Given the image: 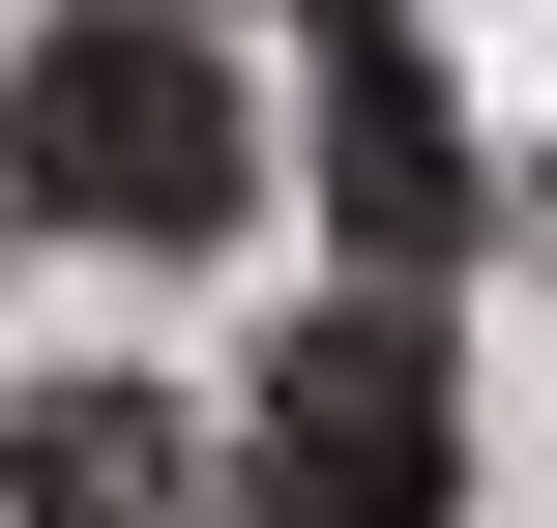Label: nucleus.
I'll return each mask as SVG.
<instances>
[{"label": "nucleus", "mask_w": 557, "mask_h": 528, "mask_svg": "<svg viewBox=\"0 0 557 528\" xmlns=\"http://www.w3.org/2000/svg\"><path fill=\"white\" fill-rule=\"evenodd\" d=\"M0 206H29V235L176 265V235H235V206H264V118H235V59H206L176 0H59V29L0 59Z\"/></svg>", "instance_id": "nucleus-1"}, {"label": "nucleus", "mask_w": 557, "mask_h": 528, "mask_svg": "<svg viewBox=\"0 0 557 528\" xmlns=\"http://www.w3.org/2000/svg\"><path fill=\"white\" fill-rule=\"evenodd\" d=\"M323 206H352V294H441L470 265V147H441V59L382 0H323Z\"/></svg>", "instance_id": "nucleus-3"}, {"label": "nucleus", "mask_w": 557, "mask_h": 528, "mask_svg": "<svg viewBox=\"0 0 557 528\" xmlns=\"http://www.w3.org/2000/svg\"><path fill=\"white\" fill-rule=\"evenodd\" d=\"M294 29H323V0H294Z\"/></svg>", "instance_id": "nucleus-5"}, {"label": "nucleus", "mask_w": 557, "mask_h": 528, "mask_svg": "<svg viewBox=\"0 0 557 528\" xmlns=\"http://www.w3.org/2000/svg\"><path fill=\"white\" fill-rule=\"evenodd\" d=\"M0 528H176V412L147 382H29L0 412Z\"/></svg>", "instance_id": "nucleus-4"}, {"label": "nucleus", "mask_w": 557, "mask_h": 528, "mask_svg": "<svg viewBox=\"0 0 557 528\" xmlns=\"http://www.w3.org/2000/svg\"><path fill=\"white\" fill-rule=\"evenodd\" d=\"M235 528H470V412H441V294H323L235 412Z\"/></svg>", "instance_id": "nucleus-2"}]
</instances>
